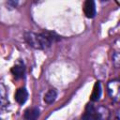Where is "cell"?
Returning a JSON list of instances; mask_svg holds the SVG:
<instances>
[{"label":"cell","mask_w":120,"mask_h":120,"mask_svg":"<svg viewBox=\"0 0 120 120\" xmlns=\"http://www.w3.org/2000/svg\"><path fill=\"white\" fill-rule=\"evenodd\" d=\"M115 120H119V118H118V117H116V119H115Z\"/></svg>","instance_id":"8fae6325"},{"label":"cell","mask_w":120,"mask_h":120,"mask_svg":"<svg viewBox=\"0 0 120 120\" xmlns=\"http://www.w3.org/2000/svg\"><path fill=\"white\" fill-rule=\"evenodd\" d=\"M57 97V92L55 89H50L44 96V101L47 104H52Z\"/></svg>","instance_id":"9c48e42d"},{"label":"cell","mask_w":120,"mask_h":120,"mask_svg":"<svg viewBox=\"0 0 120 120\" xmlns=\"http://www.w3.org/2000/svg\"><path fill=\"white\" fill-rule=\"evenodd\" d=\"M108 92L110 97L114 100L117 101L119 99V81L112 80L108 83Z\"/></svg>","instance_id":"3957f363"},{"label":"cell","mask_w":120,"mask_h":120,"mask_svg":"<svg viewBox=\"0 0 120 120\" xmlns=\"http://www.w3.org/2000/svg\"><path fill=\"white\" fill-rule=\"evenodd\" d=\"M108 117L109 112L106 108H97L92 103H88L85 106L84 112L82 115V120H107Z\"/></svg>","instance_id":"7a4b0ae2"},{"label":"cell","mask_w":120,"mask_h":120,"mask_svg":"<svg viewBox=\"0 0 120 120\" xmlns=\"http://www.w3.org/2000/svg\"><path fill=\"white\" fill-rule=\"evenodd\" d=\"M100 96H101V85H100L99 82H96L93 91H92V94L90 96V99L92 101H98L99 99Z\"/></svg>","instance_id":"ba28073f"},{"label":"cell","mask_w":120,"mask_h":120,"mask_svg":"<svg viewBox=\"0 0 120 120\" xmlns=\"http://www.w3.org/2000/svg\"><path fill=\"white\" fill-rule=\"evenodd\" d=\"M27 44L35 49L45 50L54 42L60 39V37L52 32H42V33H33L28 32L24 36Z\"/></svg>","instance_id":"6da1fadb"},{"label":"cell","mask_w":120,"mask_h":120,"mask_svg":"<svg viewBox=\"0 0 120 120\" xmlns=\"http://www.w3.org/2000/svg\"><path fill=\"white\" fill-rule=\"evenodd\" d=\"M3 84H0V104H6L8 99H7V94H6V90L5 88L2 89Z\"/></svg>","instance_id":"30bf717a"},{"label":"cell","mask_w":120,"mask_h":120,"mask_svg":"<svg viewBox=\"0 0 120 120\" xmlns=\"http://www.w3.org/2000/svg\"><path fill=\"white\" fill-rule=\"evenodd\" d=\"M39 115V110L38 107H29L24 111L23 117L25 120H37Z\"/></svg>","instance_id":"5b68a950"},{"label":"cell","mask_w":120,"mask_h":120,"mask_svg":"<svg viewBox=\"0 0 120 120\" xmlns=\"http://www.w3.org/2000/svg\"><path fill=\"white\" fill-rule=\"evenodd\" d=\"M83 12L87 18H94L96 15V5L92 0H87L83 4Z\"/></svg>","instance_id":"277c9868"},{"label":"cell","mask_w":120,"mask_h":120,"mask_svg":"<svg viewBox=\"0 0 120 120\" xmlns=\"http://www.w3.org/2000/svg\"><path fill=\"white\" fill-rule=\"evenodd\" d=\"M11 73L14 76L15 79H21L24 76L25 73V68L22 64H17L11 68Z\"/></svg>","instance_id":"52a82bcc"},{"label":"cell","mask_w":120,"mask_h":120,"mask_svg":"<svg viewBox=\"0 0 120 120\" xmlns=\"http://www.w3.org/2000/svg\"><path fill=\"white\" fill-rule=\"evenodd\" d=\"M14 97H15V100H16L19 104L22 105L23 103H25V101H26L27 98H28V92H27L26 88L22 87V88H19V89L16 91Z\"/></svg>","instance_id":"8992f818"}]
</instances>
